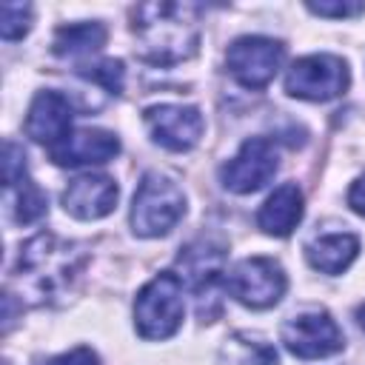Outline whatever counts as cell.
Returning a JSON list of instances; mask_svg holds the SVG:
<instances>
[{"mask_svg":"<svg viewBox=\"0 0 365 365\" xmlns=\"http://www.w3.org/2000/svg\"><path fill=\"white\" fill-rule=\"evenodd\" d=\"M134 54L151 66H177L197 54L200 6L194 3H140L131 11Z\"/></svg>","mask_w":365,"mask_h":365,"instance_id":"1","label":"cell"},{"mask_svg":"<svg viewBox=\"0 0 365 365\" xmlns=\"http://www.w3.org/2000/svg\"><path fill=\"white\" fill-rule=\"evenodd\" d=\"M83 265H86V251L77 242L43 231L20 245L14 274L23 282V291L43 305L51 302L54 297H63L74 282V277L83 271Z\"/></svg>","mask_w":365,"mask_h":365,"instance_id":"2","label":"cell"},{"mask_svg":"<svg viewBox=\"0 0 365 365\" xmlns=\"http://www.w3.org/2000/svg\"><path fill=\"white\" fill-rule=\"evenodd\" d=\"M182 214H185L182 188L160 171H145L131 202V231L145 240L163 237L182 220Z\"/></svg>","mask_w":365,"mask_h":365,"instance_id":"3","label":"cell"},{"mask_svg":"<svg viewBox=\"0 0 365 365\" xmlns=\"http://www.w3.org/2000/svg\"><path fill=\"white\" fill-rule=\"evenodd\" d=\"M185 317L182 279L174 271H163L148 279L134 299V328L143 339H168L180 331Z\"/></svg>","mask_w":365,"mask_h":365,"instance_id":"4","label":"cell"},{"mask_svg":"<svg viewBox=\"0 0 365 365\" xmlns=\"http://www.w3.org/2000/svg\"><path fill=\"white\" fill-rule=\"evenodd\" d=\"M225 288L240 305L254 308V311H265L282 299L288 279H285V271L277 259L245 257L225 274Z\"/></svg>","mask_w":365,"mask_h":365,"instance_id":"5","label":"cell"},{"mask_svg":"<svg viewBox=\"0 0 365 365\" xmlns=\"http://www.w3.org/2000/svg\"><path fill=\"white\" fill-rule=\"evenodd\" d=\"M279 339L288 354L299 359H322L339 354L345 345L339 325L325 308H305L299 314H291L279 328Z\"/></svg>","mask_w":365,"mask_h":365,"instance_id":"6","label":"cell"},{"mask_svg":"<svg viewBox=\"0 0 365 365\" xmlns=\"http://www.w3.org/2000/svg\"><path fill=\"white\" fill-rule=\"evenodd\" d=\"M351 83L348 63L336 54H308L294 60L285 74V91L297 100L325 103L339 97Z\"/></svg>","mask_w":365,"mask_h":365,"instance_id":"7","label":"cell"},{"mask_svg":"<svg viewBox=\"0 0 365 365\" xmlns=\"http://www.w3.org/2000/svg\"><path fill=\"white\" fill-rule=\"evenodd\" d=\"M282 57H285V46L279 40L262 34H245L228 46L225 66L242 88L259 91L274 80V74L282 66Z\"/></svg>","mask_w":365,"mask_h":365,"instance_id":"8","label":"cell"},{"mask_svg":"<svg viewBox=\"0 0 365 365\" xmlns=\"http://www.w3.org/2000/svg\"><path fill=\"white\" fill-rule=\"evenodd\" d=\"M279 168V154L274 140L268 137H248L240 151L220 168V180L234 194H251L262 188Z\"/></svg>","mask_w":365,"mask_h":365,"instance_id":"9","label":"cell"},{"mask_svg":"<svg viewBox=\"0 0 365 365\" xmlns=\"http://www.w3.org/2000/svg\"><path fill=\"white\" fill-rule=\"evenodd\" d=\"M143 123L154 143L168 151H191L202 137V114L194 106L182 103H160L143 111Z\"/></svg>","mask_w":365,"mask_h":365,"instance_id":"10","label":"cell"},{"mask_svg":"<svg viewBox=\"0 0 365 365\" xmlns=\"http://www.w3.org/2000/svg\"><path fill=\"white\" fill-rule=\"evenodd\" d=\"M180 279L197 294V308H202L205 299H214V288L225 274V248L217 245L214 240H194L185 245L177 257Z\"/></svg>","mask_w":365,"mask_h":365,"instance_id":"11","label":"cell"},{"mask_svg":"<svg viewBox=\"0 0 365 365\" xmlns=\"http://www.w3.org/2000/svg\"><path fill=\"white\" fill-rule=\"evenodd\" d=\"M120 188L108 174H80L63 191V208L74 220H103L117 208Z\"/></svg>","mask_w":365,"mask_h":365,"instance_id":"12","label":"cell"},{"mask_svg":"<svg viewBox=\"0 0 365 365\" xmlns=\"http://www.w3.org/2000/svg\"><path fill=\"white\" fill-rule=\"evenodd\" d=\"M71 103L60 91H37L26 114V134L54 148L71 134Z\"/></svg>","mask_w":365,"mask_h":365,"instance_id":"13","label":"cell"},{"mask_svg":"<svg viewBox=\"0 0 365 365\" xmlns=\"http://www.w3.org/2000/svg\"><path fill=\"white\" fill-rule=\"evenodd\" d=\"M117 154H120V140L106 128H77L63 143L48 148V157L57 165H68V168L108 163Z\"/></svg>","mask_w":365,"mask_h":365,"instance_id":"14","label":"cell"},{"mask_svg":"<svg viewBox=\"0 0 365 365\" xmlns=\"http://www.w3.org/2000/svg\"><path fill=\"white\" fill-rule=\"evenodd\" d=\"M302 191L297 182L277 185L257 211V225L271 237H288L302 220Z\"/></svg>","mask_w":365,"mask_h":365,"instance_id":"15","label":"cell"},{"mask_svg":"<svg viewBox=\"0 0 365 365\" xmlns=\"http://www.w3.org/2000/svg\"><path fill=\"white\" fill-rule=\"evenodd\" d=\"M356 254H359V240L348 231L322 234L305 245V257H308L311 268L322 271V274H342L356 259Z\"/></svg>","mask_w":365,"mask_h":365,"instance_id":"16","label":"cell"},{"mask_svg":"<svg viewBox=\"0 0 365 365\" xmlns=\"http://www.w3.org/2000/svg\"><path fill=\"white\" fill-rule=\"evenodd\" d=\"M217 365H279V359H277L274 345L240 331L222 342L217 354Z\"/></svg>","mask_w":365,"mask_h":365,"instance_id":"17","label":"cell"},{"mask_svg":"<svg viewBox=\"0 0 365 365\" xmlns=\"http://www.w3.org/2000/svg\"><path fill=\"white\" fill-rule=\"evenodd\" d=\"M54 54L57 57H88L106 46V29L100 23H74L54 31Z\"/></svg>","mask_w":365,"mask_h":365,"instance_id":"18","label":"cell"},{"mask_svg":"<svg viewBox=\"0 0 365 365\" xmlns=\"http://www.w3.org/2000/svg\"><path fill=\"white\" fill-rule=\"evenodd\" d=\"M9 191H14V220L17 222L29 225V222H34V220H40L46 214V194L29 177L14 182Z\"/></svg>","mask_w":365,"mask_h":365,"instance_id":"19","label":"cell"},{"mask_svg":"<svg viewBox=\"0 0 365 365\" xmlns=\"http://www.w3.org/2000/svg\"><path fill=\"white\" fill-rule=\"evenodd\" d=\"M31 29V6L29 3H3L0 6V34L3 40H20Z\"/></svg>","mask_w":365,"mask_h":365,"instance_id":"20","label":"cell"},{"mask_svg":"<svg viewBox=\"0 0 365 365\" xmlns=\"http://www.w3.org/2000/svg\"><path fill=\"white\" fill-rule=\"evenodd\" d=\"M83 74H86L88 80H94L97 86H103L106 91H114V94H120V91H123L125 68H123V63H120V60H100V63L88 66Z\"/></svg>","mask_w":365,"mask_h":365,"instance_id":"21","label":"cell"},{"mask_svg":"<svg viewBox=\"0 0 365 365\" xmlns=\"http://www.w3.org/2000/svg\"><path fill=\"white\" fill-rule=\"evenodd\" d=\"M23 177H29L26 174V154H23V148L17 143L6 140V145H3V180H6V188L20 182Z\"/></svg>","mask_w":365,"mask_h":365,"instance_id":"22","label":"cell"},{"mask_svg":"<svg viewBox=\"0 0 365 365\" xmlns=\"http://www.w3.org/2000/svg\"><path fill=\"white\" fill-rule=\"evenodd\" d=\"M308 11H314L319 17H356L365 11V6L348 3V0H342V3H308Z\"/></svg>","mask_w":365,"mask_h":365,"instance_id":"23","label":"cell"},{"mask_svg":"<svg viewBox=\"0 0 365 365\" xmlns=\"http://www.w3.org/2000/svg\"><path fill=\"white\" fill-rule=\"evenodd\" d=\"M43 365H100V359H97V354L91 348L80 345V348H71V351H66V354L43 362Z\"/></svg>","mask_w":365,"mask_h":365,"instance_id":"24","label":"cell"},{"mask_svg":"<svg viewBox=\"0 0 365 365\" xmlns=\"http://www.w3.org/2000/svg\"><path fill=\"white\" fill-rule=\"evenodd\" d=\"M348 205H351L359 217H365V174H359V177L354 180V185L348 188Z\"/></svg>","mask_w":365,"mask_h":365,"instance_id":"25","label":"cell"},{"mask_svg":"<svg viewBox=\"0 0 365 365\" xmlns=\"http://www.w3.org/2000/svg\"><path fill=\"white\" fill-rule=\"evenodd\" d=\"M356 322H359V328L365 331V302H362V305L356 308Z\"/></svg>","mask_w":365,"mask_h":365,"instance_id":"26","label":"cell"}]
</instances>
